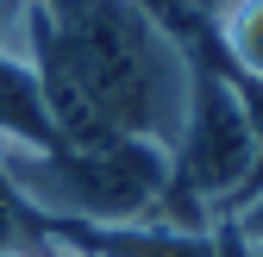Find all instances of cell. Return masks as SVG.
I'll return each mask as SVG.
<instances>
[{
    "label": "cell",
    "instance_id": "cell-1",
    "mask_svg": "<svg viewBox=\"0 0 263 257\" xmlns=\"http://www.w3.org/2000/svg\"><path fill=\"white\" fill-rule=\"evenodd\" d=\"M25 57L50 144L144 138L176 151L201 88V57L151 0H25Z\"/></svg>",
    "mask_w": 263,
    "mask_h": 257
},
{
    "label": "cell",
    "instance_id": "cell-2",
    "mask_svg": "<svg viewBox=\"0 0 263 257\" xmlns=\"http://www.w3.org/2000/svg\"><path fill=\"white\" fill-rule=\"evenodd\" d=\"M257 182H263V151H257L245 82L232 69H207L201 63L188 125L170 151V207H182L188 219L238 213L257 195Z\"/></svg>",
    "mask_w": 263,
    "mask_h": 257
},
{
    "label": "cell",
    "instance_id": "cell-3",
    "mask_svg": "<svg viewBox=\"0 0 263 257\" xmlns=\"http://www.w3.org/2000/svg\"><path fill=\"white\" fill-rule=\"evenodd\" d=\"M76 251L88 257H219L207 226H182L176 213H144V219H113V226H63Z\"/></svg>",
    "mask_w": 263,
    "mask_h": 257
},
{
    "label": "cell",
    "instance_id": "cell-4",
    "mask_svg": "<svg viewBox=\"0 0 263 257\" xmlns=\"http://www.w3.org/2000/svg\"><path fill=\"white\" fill-rule=\"evenodd\" d=\"M213 25H219L226 57H232V76L263 88V0H219Z\"/></svg>",
    "mask_w": 263,
    "mask_h": 257
},
{
    "label": "cell",
    "instance_id": "cell-5",
    "mask_svg": "<svg viewBox=\"0 0 263 257\" xmlns=\"http://www.w3.org/2000/svg\"><path fill=\"white\" fill-rule=\"evenodd\" d=\"M238 232H245V245H257V238H263V182H257V195L238 207Z\"/></svg>",
    "mask_w": 263,
    "mask_h": 257
},
{
    "label": "cell",
    "instance_id": "cell-6",
    "mask_svg": "<svg viewBox=\"0 0 263 257\" xmlns=\"http://www.w3.org/2000/svg\"><path fill=\"white\" fill-rule=\"evenodd\" d=\"M0 257H31V251H13V245H0Z\"/></svg>",
    "mask_w": 263,
    "mask_h": 257
},
{
    "label": "cell",
    "instance_id": "cell-7",
    "mask_svg": "<svg viewBox=\"0 0 263 257\" xmlns=\"http://www.w3.org/2000/svg\"><path fill=\"white\" fill-rule=\"evenodd\" d=\"M251 257H263V238H257V245H251Z\"/></svg>",
    "mask_w": 263,
    "mask_h": 257
}]
</instances>
